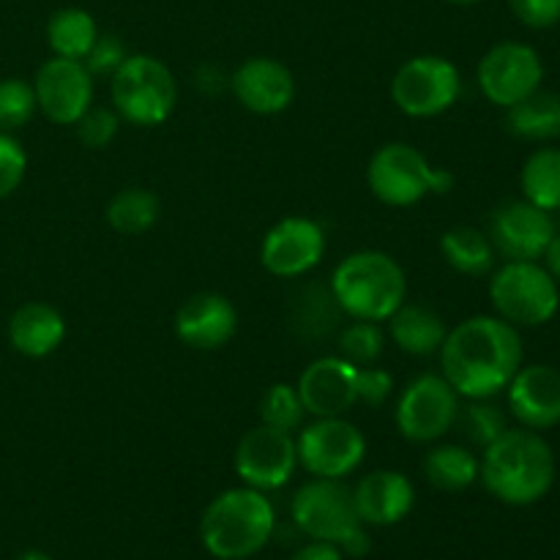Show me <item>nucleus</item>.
<instances>
[{
	"label": "nucleus",
	"mask_w": 560,
	"mask_h": 560,
	"mask_svg": "<svg viewBox=\"0 0 560 560\" xmlns=\"http://www.w3.org/2000/svg\"><path fill=\"white\" fill-rule=\"evenodd\" d=\"M479 88L495 107L509 109L523 102L534 91H539L545 80V63L530 44L503 42L495 44L479 60Z\"/></svg>",
	"instance_id": "obj_12"
},
{
	"label": "nucleus",
	"mask_w": 560,
	"mask_h": 560,
	"mask_svg": "<svg viewBox=\"0 0 560 560\" xmlns=\"http://www.w3.org/2000/svg\"><path fill=\"white\" fill-rule=\"evenodd\" d=\"M326 255V233L317 222L304 217H288L273 224L260 246V260L268 273L279 279H295L320 266Z\"/></svg>",
	"instance_id": "obj_15"
},
{
	"label": "nucleus",
	"mask_w": 560,
	"mask_h": 560,
	"mask_svg": "<svg viewBox=\"0 0 560 560\" xmlns=\"http://www.w3.org/2000/svg\"><path fill=\"white\" fill-rule=\"evenodd\" d=\"M277 512L266 492L235 487L208 503L200 520L202 547L219 560H246L271 541Z\"/></svg>",
	"instance_id": "obj_3"
},
{
	"label": "nucleus",
	"mask_w": 560,
	"mask_h": 560,
	"mask_svg": "<svg viewBox=\"0 0 560 560\" xmlns=\"http://www.w3.org/2000/svg\"><path fill=\"white\" fill-rule=\"evenodd\" d=\"M66 339V320L55 306L31 301L22 304L9 320V342L27 359H44L55 353Z\"/></svg>",
	"instance_id": "obj_22"
},
{
	"label": "nucleus",
	"mask_w": 560,
	"mask_h": 560,
	"mask_svg": "<svg viewBox=\"0 0 560 560\" xmlns=\"http://www.w3.org/2000/svg\"><path fill=\"white\" fill-rule=\"evenodd\" d=\"M25 148L11 135L0 131V200H5V197H11L20 189L22 178H25Z\"/></svg>",
	"instance_id": "obj_36"
},
{
	"label": "nucleus",
	"mask_w": 560,
	"mask_h": 560,
	"mask_svg": "<svg viewBox=\"0 0 560 560\" xmlns=\"http://www.w3.org/2000/svg\"><path fill=\"white\" fill-rule=\"evenodd\" d=\"M490 301L498 317L514 328H536L550 323L560 310L556 279L536 260H506L490 279Z\"/></svg>",
	"instance_id": "obj_8"
},
{
	"label": "nucleus",
	"mask_w": 560,
	"mask_h": 560,
	"mask_svg": "<svg viewBox=\"0 0 560 560\" xmlns=\"http://www.w3.org/2000/svg\"><path fill=\"white\" fill-rule=\"evenodd\" d=\"M178 102L173 71L153 55H129L113 74V104L131 126H162Z\"/></svg>",
	"instance_id": "obj_7"
},
{
	"label": "nucleus",
	"mask_w": 560,
	"mask_h": 560,
	"mask_svg": "<svg viewBox=\"0 0 560 560\" xmlns=\"http://www.w3.org/2000/svg\"><path fill=\"white\" fill-rule=\"evenodd\" d=\"M16 560H52V558H49L47 552H42V550H27V552H22V556Z\"/></svg>",
	"instance_id": "obj_42"
},
{
	"label": "nucleus",
	"mask_w": 560,
	"mask_h": 560,
	"mask_svg": "<svg viewBox=\"0 0 560 560\" xmlns=\"http://www.w3.org/2000/svg\"><path fill=\"white\" fill-rule=\"evenodd\" d=\"M126 58H129V49H126V44L118 36H113V33H104L102 36L98 33V38L93 42L91 52L85 55L82 63L88 66L93 77H113L124 66Z\"/></svg>",
	"instance_id": "obj_37"
},
{
	"label": "nucleus",
	"mask_w": 560,
	"mask_h": 560,
	"mask_svg": "<svg viewBox=\"0 0 560 560\" xmlns=\"http://www.w3.org/2000/svg\"><path fill=\"white\" fill-rule=\"evenodd\" d=\"M463 430L474 446L487 448L509 430V421L506 413L498 405H492L490 399H470L463 413Z\"/></svg>",
	"instance_id": "obj_33"
},
{
	"label": "nucleus",
	"mask_w": 560,
	"mask_h": 560,
	"mask_svg": "<svg viewBox=\"0 0 560 560\" xmlns=\"http://www.w3.org/2000/svg\"><path fill=\"white\" fill-rule=\"evenodd\" d=\"M386 348V334L377 323L355 320L339 334V355L355 366H372Z\"/></svg>",
	"instance_id": "obj_32"
},
{
	"label": "nucleus",
	"mask_w": 560,
	"mask_h": 560,
	"mask_svg": "<svg viewBox=\"0 0 560 560\" xmlns=\"http://www.w3.org/2000/svg\"><path fill=\"white\" fill-rule=\"evenodd\" d=\"M541 260H545V268L547 273H550L556 282H560V233L552 235V241L547 244L545 255H541Z\"/></svg>",
	"instance_id": "obj_41"
},
{
	"label": "nucleus",
	"mask_w": 560,
	"mask_h": 560,
	"mask_svg": "<svg viewBox=\"0 0 560 560\" xmlns=\"http://www.w3.org/2000/svg\"><path fill=\"white\" fill-rule=\"evenodd\" d=\"M339 304L334 299L331 288H306L304 293L299 295V304H295V323L301 328V337H320V334H328L334 326H337L339 317Z\"/></svg>",
	"instance_id": "obj_30"
},
{
	"label": "nucleus",
	"mask_w": 560,
	"mask_h": 560,
	"mask_svg": "<svg viewBox=\"0 0 560 560\" xmlns=\"http://www.w3.org/2000/svg\"><path fill=\"white\" fill-rule=\"evenodd\" d=\"M525 200L541 211H560V148H539L530 153L520 173Z\"/></svg>",
	"instance_id": "obj_27"
},
{
	"label": "nucleus",
	"mask_w": 560,
	"mask_h": 560,
	"mask_svg": "<svg viewBox=\"0 0 560 560\" xmlns=\"http://www.w3.org/2000/svg\"><path fill=\"white\" fill-rule=\"evenodd\" d=\"M77 137L85 148L91 151H102L107 148L109 142L118 137L120 129V115L115 109H104V107H91L80 120H77Z\"/></svg>",
	"instance_id": "obj_35"
},
{
	"label": "nucleus",
	"mask_w": 560,
	"mask_h": 560,
	"mask_svg": "<svg viewBox=\"0 0 560 560\" xmlns=\"http://www.w3.org/2000/svg\"><path fill=\"white\" fill-rule=\"evenodd\" d=\"M424 476L443 492H463L479 479V459L465 446H438L424 457Z\"/></svg>",
	"instance_id": "obj_26"
},
{
	"label": "nucleus",
	"mask_w": 560,
	"mask_h": 560,
	"mask_svg": "<svg viewBox=\"0 0 560 560\" xmlns=\"http://www.w3.org/2000/svg\"><path fill=\"white\" fill-rule=\"evenodd\" d=\"M293 523L310 539L337 545L345 556H364L370 539L364 534L359 512L353 503V490L339 479H315L293 495Z\"/></svg>",
	"instance_id": "obj_5"
},
{
	"label": "nucleus",
	"mask_w": 560,
	"mask_h": 560,
	"mask_svg": "<svg viewBox=\"0 0 560 560\" xmlns=\"http://www.w3.org/2000/svg\"><path fill=\"white\" fill-rule=\"evenodd\" d=\"M230 91L255 115H277L293 104L295 80L284 63L273 58H249L230 77Z\"/></svg>",
	"instance_id": "obj_19"
},
{
	"label": "nucleus",
	"mask_w": 560,
	"mask_h": 560,
	"mask_svg": "<svg viewBox=\"0 0 560 560\" xmlns=\"http://www.w3.org/2000/svg\"><path fill=\"white\" fill-rule=\"evenodd\" d=\"M353 503L361 523L386 528L408 517L416 503V490L408 476L399 470H375L359 481L353 490Z\"/></svg>",
	"instance_id": "obj_21"
},
{
	"label": "nucleus",
	"mask_w": 560,
	"mask_h": 560,
	"mask_svg": "<svg viewBox=\"0 0 560 560\" xmlns=\"http://www.w3.org/2000/svg\"><path fill=\"white\" fill-rule=\"evenodd\" d=\"M556 235L550 211L528 200H509L495 208L490 222V241L506 260H541Z\"/></svg>",
	"instance_id": "obj_16"
},
{
	"label": "nucleus",
	"mask_w": 560,
	"mask_h": 560,
	"mask_svg": "<svg viewBox=\"0 0 560 560\" xmlns=\"http://www.w3.org/2000/svg\"><path fill=\"white\" fill-rule=\"evenodd\" d=\"M394 392V377L386 370L375 366H359V402L370 408H381Z\"/></svg>",
	"instance_id": "obj_39"
},
{
	"label": "nucleus",
	"mask_w": 560,
	"mask_h": 560,
	"mask_svg": "<svg viewBox=\"0 0 560 560\" xmlns=\"http://www.w3.org/2000/svg\"><path fill=\"white\" fill-rule=\"evenodd\" d=\"M328 288L339 310L353 320L383 323L408 299V279L402 266L386 252L372 249L345 257Z\"/></svg>",
	"instance_id": "obj_4"
},
{
	"label": "nucleus",
	"mask_w": 560,
	"mask_h": 560,
	"mask_svg": "<svg viewBox=\"0 0 560 560\" xmlns=\"http://www.w3.org/2000/svg\"><path fill=\"white\" fill-rule=\"evenodd\" d=\"M295 448L299 465L315 479H345L366 457L364 435L359 427L345 421V416L317 419L315 424L304 427L295 438Z\"/></svg>",
	"instance_id": "obj_10"
},
{
	"label": "nucleus",
	"mask_w": 560,
	"mask_h": 560,
	"mask_svg": "<svg viewBox=\"0 0 560 560\" xmlns=\"http://www.w3.org/2000/svg\"><path fill=\"white\" fill-rule=\"evenodd\" d=\"M162 202L151 189L131 186L118 191L107 206V222L120 235H142L159 222Z\"/></svg>",
	"instance_id": "obj_29"
},
{
	"label": "nucleus",
	"mask_w": 560,
	"mask_h": 560,
	"mask_svg": "<svg viewBox=\"0 0 560 560\" xmlns=\"http://www.w3.org/2000/svg\"><path fill=\"white\" fill-rule=\"evenodd\" d=\"M238 331L233 301L219 293H197L175 315V337L195 350H219Z\"/></svg>",
	"instance_id": "obj_20"
},
{
	"label": "nucleus",
	"mask_w": 560,
	"mask_h": 560,
	"mask_svg": "<svg viewBox=\"0 0 560 560\" xmlns=\"http://www.w3.org/2000/svg\"><path fill=\"white\" fill-rule=\"evenodd\" d=\"M290 560H345V552L337 545H328V541H315L312 545L301 547L299 552H293Z\"/></svg>",
	"instance_id": "obj_40"
},
{
	"label": "nucleus",
	"mask_w": 560,
	"mask_h": 560,
	"mask_svg": "<svg viewBox=\"0 0 560 560\" xmlns=\"http://www.w3.org/2000/svg\"><path fill=\"white\" fill-rule=\"evenodd\" d=\"M295 388L304 410L315 419L345 416L359 402V366L342 355H323L301 372Z\"/></svg>",
	"instance_id": "obj_17"
},
{
	"label": "nucleus",
	"mask_w": 560,
	"mask_h": 560,
	"mask_svg": "<svg viewBox=\"0 0 560 560\" xmlns=\"http://www.w3.org/2000/svg\"><path fill=\"white\" fill-rule=\"evenodd\" d=\"M509 9L534 31H547L560 22V0H509Z\"/></svg>",
	"instance_id": "obj_38"
},
{
	"label": "nucleus",
	"mask_w": 560,
	"mask_h": 560,
	"mask_svg": "<svg viewBox=\"0 0 560 560\" xmlns=\"http://www.w3.org/2000/svg\"><path fill=\"white\" fill-rule=\"evenodd\" d=\"M441 252L454 271L465 277H485L495 266V246L490 235L476 228H452L443 233Z\"/></svg>",
	"instance_id": "obj_25"
},
{
	"label": "nucleus",
	"mask_w": 560,
	"mask_h": 560,
	"mask_svg": "<svg viewBox=\"0 0 560 560\" xmlns=\"http://www.w3.org/2000/svg\"><path fill=\"white\" fill-rule=\"evenodd\" d=\"M98 38L96 20L85 9H60L55 11L47 25V42L58 58L85 60L93 42Z\"/></svg>",
	"instance_id": "obj_28"
},
{
	"label": "nucleus",
	"mask_w": 560,
	"mask_h": 560,
	"mask_svg": "<svg viewBox=\"0 0 560 560\" xmlns=\"http://www.w3.org/2000/svg\"><path fill=\"white\" fill-rule=\"evenodd\" d=\"M506 392L509 410L523 427L541 432L560 424V372L556 366H520Z\"/></svg>",
	"instance_id": "obj_18"
},
{
	"label": "nucleus",
	"mask_w": 560,
	"mask_h": 560,
	"mask_svg": "<svg viewBox=\"0 0 560 560\" xmlns=\"http://www.w3.org/2000/svg\"><path fill=\"white\" fill-rule=\"evenodd\" d=\"M506 129L517 140L547 142L560 137V96L550 91H534L523 102L506 109Z\"/></svg>",
	"instance_id": "obj_24"
},
{
	"label": "nucleus",
	"mask_w": 560,
	"mask_h": 560,
	"mask_svg": "<svg viewBox=\"0 0 560 560\" xmlns=\"http://www.w3.org/2000/svg\"><path fill=\"white\" fill-rule=\"evenodd\" d=\"M388 331L394 345L408 355H432L441 350L448 328L435 310L424 304H408L405 301L392 317H388Z\"/></svg>",
	"instance_id": "obj_23"
},
{
	"label": "nucleus",
	"mask_w": 560,
	"mask_h": 560,
	"mask_svg": "<svg viewBox=\"0 0 560 560\" xmlns=\"http://www.w3.org/2000/svg\"><path fill=\"white\" fill-rule=\"evenodd\" d=\"M446 3H452V5H474V3H479V0H446Z\"/></svg>",
	"instance_id": "obj_43"
},
{
	"label": "nucleus",
	"mask_w": 560,
	"mask_h": 560,
	"mask_svg": "<svg viewBox=\"0 0 560 560\" xmlns=\"http://www.w3.org/2000/svg\"><path fill=\"white\" fill-rule=\"evenodd\" d=\"M38 109L33 82L0 80V131L25 126Z\"/></svg>",
	"instance_id": "obj_34"
},
{
	"label": "nucleus",
	"mask_w": 560,
	"mask_h": 560,
	"mask_svg": "<svg viewBox=\"0 0 560 560\" xmlns=\"http://www.w3.org/2000/svg\"><path fill=\"white\" fill-rule=\"evenodd\" d=\"M372 195L394 208H408L427 195H446L454 186L448 170L432 167L430 159L408 142H388L372 156L366 170Z\"/></svg>",
	"instance_id": "obj_6"
},
{
	"label": "nucleus",
	"mask_w": 560,
	"mask_h": 560,
	"mask_svg": "<svg viewBox=\"0 0 560 560\" xmlns=\"http://www.w3.org/2000/svg\"><path fill=\"white\" fill-rule=\"evenodd\" d=\"M556 454L552 446L528 427L506 430L485 448L479 479L487 492L509 506H530L541 501L556 485Z\"/></svg>",
	"instance_id": "obj_2"
},
{
	"label": "nucleus",
	"mask_w": 560,
	"mask_h": 560,
	"mask_svg": "<svg viewBox=\"0 0 560 560\" xmlns=\"http://www.w3.org/2000/svg\"><path fill=\"white\" fill-rule=\"evenodd\" d=\"M438 353L443 377L459 397L492 399L523 366V339L503 317L476 315L454 326Z\"/></svg>",
	"instance_id": "obj_1"
},
{
	"label": "nucleus",
	"mask_w": 560,
	"mask_h": 560,
	"mask_svg": "<svg viewBox=\"0 0 560 560\" xmlns=\"http://www.w3.org/2000/svg\"><path fill=\"white\" fill-rule=\"evenodd\" d=\"M463 91L459 69L441 55H419L410 58L394 74L392 98L410 118H435L457 104Z\"/></svg>",
	"instance_id": "obj_9"
},
{
	"label": "nucleus",
	"mask_w": 560,
	"mask_h": 560,
	"mask_svg": "<svg viewBox=\"0 0 560 560\" xmlns=\"http://www.w3.org/2000/svg\"><path fill=\"white\" fill-rule=\"evenodd\" d=\"M304 402L299 397V388L290 383H277L268 388L260 399V419L266 427L282 432H295L304 424Z\"/></svg>",
	"instance_id": "obj_31"
},
{
	"label": "nucleus",
	"mask_w": 560,
	"mask_h": 560,
	"mask_svg": "<svg viewBox=\"0 0 560 560\" xmlns=\"http://www.w3.org/2000/svg\"><path fill=\"white\" fill-rule=\"evenodd\" d=\"M235 474L246 487L260 492L279 490L293 479L299 468V448L293 432L273 430V427H255L246 432L235 448Z\"/></svg>",
	"instance_id": "obj_13"
},
{
	"label": "nucleus",
	"mask_w": 560,
	"mask_h": 560,
	"mask_svg": "<svg viewBox=\"0 0 560 560\" xmlns=\"http://www.w3.org/2000/svg\"><path fill=\"white\" fill-rule=\"evenodd\" d=\"M36 104L52 124L74 126L93 107V74L82 60L49 58L33 80Z\"/></svg>",
	"instance_id": "obj_14"
},
{
	"label": "nucleus",
	"mask_w": 560,
	"mask_h": 560,
	"mask_svg": "<svg viewBox=\"0 0 560 560\" xmlns=\"http://www.w3.org/2000/svg\"><path fill=\"white\" fill-rule=\"evenodd\" d=\"M459 394L443 375H419L397 402V430L413 443L441 441L459 419Z\"/></svg>",
	"instance_id": "obj_11"
}]
</instances>
